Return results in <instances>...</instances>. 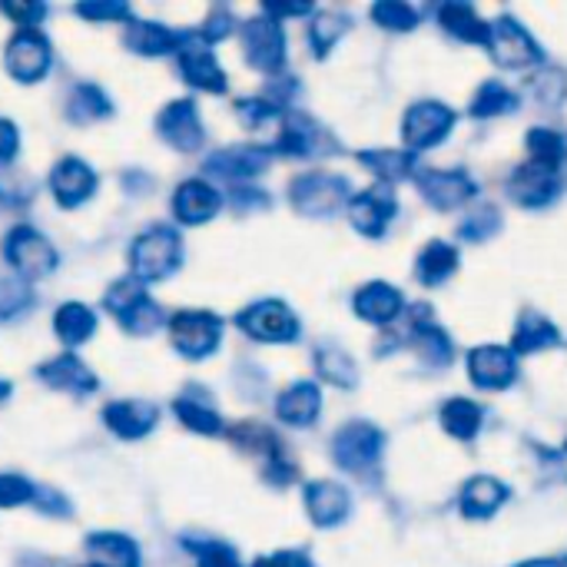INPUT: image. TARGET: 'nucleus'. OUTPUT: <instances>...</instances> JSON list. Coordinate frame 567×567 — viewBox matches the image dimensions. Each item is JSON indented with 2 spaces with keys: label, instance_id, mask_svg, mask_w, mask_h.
Returning <instances> with one entry per match:
<instances>
[{
  "label": "nucleus",
  "instance_id": "1",
  "mask_svg": "<svg viewBox=\"0 0 567 567\" xmlns=\"http://www.w3.org/2000/svg\"><path fill=\"white\" fill-rule=\"evenodd\" d=\"M179 266H183V239L166 223L146 226L130 246V272L143 286L169 279Z\"/></svg>",
  "mask_w": 567,
  "mask_h": 567
},
{
  "label": "nucleus",
  "instance_id": "2",
  "mask_svg": "<svg viewBox=\"0 0 567 567\" xmlns=\"http://www.w3.org/2000/svg\"><path fill=\"white\" fill-rule=\"evenodd\" d=\"M103 306L106 312L133 336H150L156 332L166 319H163V309L153 302V296L146 292V286L133 276H123L116 279L106 296H103Z\"/></svg>",
  "mask_w": 567,
  "mask_h": 567
},
{
  "label": "nucleus",
  "instance_id": "3",
  "mask_svg": "<svg viewBox=\"0 0 567 567\" xmlns=\"http://www.w3.org/2000/svg\"><path fill=\"white\" fill-rule=\"evenodd\" d=\"M166 332L173 349L183 359L203 362L223 346V319L209 309H179L166 319Z\"/></svg>",
  "mask_w": 567,
  "mask_h": 567
},
{
  "label": "nucleus",
  "instance_id": "4",
  "mask_svg": "<svg viewBox=\"0 0 567 567\" xmlns=\"http://www.w3.org/2000/svg\"><path fill=\"white\" fill-rule=\"evenodd\" d=\"M0 252H3V262H7V266L17 272V279H23V282H33V279L50 276V272L56 269V262H60L53 243H50L40 229L27 226V223L7 229Z\"/></svg>",
  "mask_w": 567,
  "mask_h": 567
},
{
  "label": "nucleus",
  "instance_id": "5",
  "mask_svg": "<svg viewBox=\"0 0 567 567\" xmlns=\"http://www.w3.org/2000/svg\"><path fill=\"white\" fill-rule=\"evenodd\" d=\"M349 179L329 169H309L289 183V203L306 216H332L342 206H349Z\"/></svg>",
  "mask_w": 567,
  "mask_h": 567
},
{
  "label": "nucleus",
  "instance_id": "6",
  "mask_svg": "<svg viewBox=\"0 0 567 567\" xmlns=\"http://www.w3.org/2000/svg\"><path fill=\"white\" fill-rule=\"evenodd\" d=\"M236 326L256 339V342H266V346H286V342H296L302 326H299V316L282 302V299H256L249 302L239 316H236Z\"/></svg>",
  "mask_w": 567,
  "mask_h": 567
},
{
  "label": "nucleus",
  "instance_id": "7",
  "mask_svg": "<svg viewBox=\"0 0 567 567\" xmlns=\"http://www.w3.org/2000/svg\"><path fill=\"white\" fill-rule=\"evenodd\" d=\"M3 66L17 83H40L53 66V47L43 30H13L3 47Z\"/></svg>",
  "mask_w": 567,
  "mask_h": 567
},
{
  "label": "nucleus",
  "instance_id": "8",
  "mask_svg": "<svg viewBox=\"0 0 567 567\" xmlns=\"http://www.w3.org/2000/svg\"><path fill=\"white\" fill-rule=\"evenodd\" d=\"M385 449V435L372 425V422H349L332 435V458L339 468L346 472H369L372 465H379Z\"/></svg>",
  "mask_w": 567,
  "mask_h": 567
},
{
  "label": "nucleus",
  "instance_id": "9",
  "mask_svg": "<svg viewBox=\"0 0 567 567\" xmlns=\"http://www.w3.org/2000/svg\"><path fill=\"white\" fill-rule=\"evenodd\" d=\"M239 37H243V50H246L249 66L262 70V73H276L286 63V30L279 20L259 13L239 27Z\"/></svg>",
  "mask_w": 567,
  "mask_h": 567
},
{
  "label": "nucleus",
  "instance_id": "10",
  "mask_svg": "<svg viewBox=\"0 0 567 567\" xmlns=\"http://www.w3.org/2000/svg\"><path fill=\"white\" fill-rule=\"evenodd\" d=\"M156 133L179 153H196L203 143H206V126H203V116H199V106L196 100L189 96H179V100H169L159 113H156Z\"/></svg>",
  "mask_w": 567,
  "mask_h": 567
},
{
  "label": "nucleus",
  "instance_id": "11",
  "mask_svg": "<svg viewBox=\"0 0 567 567\" xmlns=\"http://www.w3.org/2000/svg\"><path fill=\"white\" fill-rule=\"evenodd\" d=\"M455 126V110L439 103V100H422V103H412L405 110V120H402V136L409 143V153L415 150H432L439 146L449 130Z\"/></svg>",
  "mask_w": 567,
  "mask_h": 567
},
{
  "label": "nucleus",
  "instance_id": "12",
  "mask_svg": "<svg viewBox=\"0 0 567 567\" xmlns=\"http://www.w3.org/2000/svg\"><path fill=\"white\" fill-rule=\"evenodd\" d=\"M488 50L508 70H525V66H532V63L542 60V50H538L535 37L515 17H498L492 23V30H488Z\"/></svg>",
  "mask_w": 567,
  "mask_h": 567
},
{
  "label": "nucleus",
  "instance_id": "13",
  "mask_svg": "<svg viewBox=\"0 0 567 567\" xmlns=\"http://www.w3.org/2000/svg\"><path fill=\"white\" fill-rule=\"evenodd\" d=\"M100 419H103V425H106L116 439L136 442V439H146V435L159 425L163 412H159V405L150 402V399H116V402H106V405H103Z\"/></svg>",
  "mask_w": 567,
  "mask_h": 567
},
{
  "label": "nucleus",
  "instance_id": "14",
  "mask_svg": "<svg viewBox=\"0 0 567 567\" xmlns=\"http://www.w3.org/2000/svg\"><path fill=\"white\" fill-rule=\"evenodd\" d=\"M269 163H272V146L236 143V146H223L219 153H213L206 163V173L229 179V183H246V179H256L259 173H266Z\"/></svg>",
  "mask_w": 567,
  "mask_h": 567
},
{
  "label": "nucleus",
  "instance_id": "15",
  "mask_svg": "<svg viewBox=\"0 0 567 567\" xmlns=\"http://www.w3.org/2000/svg\"><path fill=\"white\" fill-rule=\"evenodd\" d=\"M47 183H50V193H53V199L63 206V209H76V206H83L93 193H96V173H93V166L86 163V159H80V156H63L53 169H50V176H47Z\"/></svg>",
  "mask_w": 567,
  "mask_h": 567
},
{
  "label": "nucleus",
  "instance_id": "16",
  "mask_svg": "<svg viewBox=\"0 0 567 567\" xmlns=\"http://www.w3.org/2000/svg\"><path fill=\"white\" fill-rule=\"evenodd\" d=\"M176 56H179V73L189 86H196L203 93H226L229 90V76H226L219 56L199 37H193Z\"/></svg>",
  "mask_w": 567,
  "mask_h": 567
},
{
  "label": "nucleus",
  "instance_id": "17",
  "mask_svg": "<svg viewBox=\"0 0 567 567\" xmlns=\"http://www.w3.org/2000/svg\"><path fill=\"white\" fill-rule=\"evenodd\" d=\"M193 37L196 33H186V30H176V27H166V23H153V20H136V17L123 30V43L136 56H169V53H179Z\"/></svg>",
  "mask_w": 567,
  "mask_h": 567
},
{
  "label": "nucleus",
  "instance_id": "18",
  "mask_svg": "<svg viewBox=\"0 0 567 567\" xmlns=\"http://www.w3.org/2000/svg\"><path fill=\"white\" fill-rule=\"evenodd\" d=\"M37 379H40L43 385H50V389H56V392H70V395H76V399L93 395V392L100 389L93 369H90L80 355H73V352H63V355H53V359L40 362V365H37Z\"/></svg>",
  "mask_w": 567,
  "mask_h": 567
},
{
  "label": "nucleus",
  "instance_id": "19",
  "mask_svg": "<svg viewBox=\"0 0 567 567\" xmlns=\"http://www.w3.org/2000/svg\"><path fill=\"white\" fill-rule=\"evenodd\" d=\"M223 193L213 186V183H206V179H183L179 186H176V193H173V216L179 219V223H186V226H203V223H209V219H216L219 216V209H223Z\"/></svg>",
  "mask_w": 567,
  "mask_h": 567
},
{
  "label": "nucleus",
  "instance_id": "20",
  "mask_svg": "<svg viewBox=\"0 0 567 567\" xmlns=\"http://www.w3.org/2000/svg\"><path fill=\"white\" fill-rule=\"evenodd\" d=\"M392 216H395V196L382 183L372 186V189H365V193H355L349 199V219L369 239H379L389 229Z\"/></svg>",
  "mask_w": 567,
  "mask_h": 567
},
{
  "label": "nucleus",
  "instance_id": "21",
  "mask_svg": "<svg viewBox=\"0 0 567 567\" xmlns=\"http://www.w3.org/2000/svg\"><path fill=\"white\" fill-rule=\"evenodd\" d=\"M302 502H306V512H309L312 525H319V528H336L352 512L349 488L339 485V482H329V478L309 482L306 492H302Z\"/></svg>",
  "mask_w": 567,
  "mask_h": 567
},
{
  "label": "nucleus",
  "instance_id": "22",
  "mask_svg": "<svg viewBox=\"0 0 567 567\" xmlns=\"http://www.w3.org/2000/svg\"><path fill=\"white\" fill-rule=\"evenodd\" d=\"M415 179L422 196L439 209H458L475 196V183L465 169H422Z\"/></svg>",
  "mask_w": 567,
  "mask_h": 567
},
{
  "label": "nucleus",
  "instance_id": "23",
  "mask_svg": "<svg viewBox=\"0 0 567 567\" xmlns=\"http://www.w3.org/2000/svg\"><path fill=\"white\" fill-rule=\"evenodd\" d=\"M468 372L478 389H508L518 375L515 352L505 346H478L468 352Z\"/></svg>",
  "mask_w": 567,
  "mask_h": 567
},
{
  "label": "nucleus",
  "instance_id": "24",
  "mask_svg": "<svg viewBox=\"0 0 567 567\" xmlns=\"http://www.w3.org/2000/svg\"><path fill=\"white\" fill-rule=\"evenodd\" d=\"M86 567H140L143 551L140 545L123 532H93L83 542Z\"/></svg>",
  "mask_w": 567,
  "mask_h": 567
},
{
  "label": "nucleus",
  "instance_id": "25",
  "mask_svg": "<svg viewBox=\"0 0 567 567\" xmlns=\"http://www.w3.org/2000/svg\"><path fill=\"white\" fill-rule=\"evenodd\" d=\"M561 193V179L555 169L542 166V163H522L515 173H512V196L515 203L528 206V209H538V206H548L555 196Z\"/></svg>",
  "mask_w": 567,
  "mask_h": 567
},
{
  "label": "nucleus",
  "instance_id": "26",
  "mask_svg": "<svg viewBox=\"0 0 567 567\" xmlns=\"http://www.w3.org/2000/svg\"><path fill=\"white\" fill-rule=\"evenodd\" d=\"M352 309L359 319L372 322V326H389L402 316L405 299L392 282H365L362 289H355L352 296Z\"/></svg>",
  "mask_w": 567,
  "mask_h": 567
},
{
  "label": "nucleus",
  "instance_id": "27",
  "mask_svg": "<svg viewBox=\"0 0 567 567\" xmlns=\"http://www.w3.org/2000/svg\"><path fill=\"white\" fill-rule=\"evenodd\" d=\"M319 412H322V392H319L316 382H306V379L302 382H292L276 399V419L282 425H292V429L316 425Z\"/></svg>",
  "mask_w": 567,
  "mask_h": 567
},
{
  "label": "nucleus",
  "instance_id": "28",
  "mask_svg": "<svg viewBox=\"0 0 567 567\" xmlns=\"http://www.w3.org/2000/svg\"><path fill=\"white\" fill-rule=\"evenodd\" d=\"M412 346L429 365H449L452 362V339L445 336V329H439V322H432L429 306L412 309Z\"/></svg>",
  "mask_w": 567,
  "mask_h": 567
},
{
  "label": "nucleus",
  "instance_id": "29",
  "mask_svg": "<svg viewBox=\"0 0 567 567\" xmlns=\"http://www.w3.org/2000/svg\"><path fill=\"white\" fill-rule=\"evenodd\" d=\"M106 116H113V100L100 83L83 80L70 90V96H66V120L70 123L83 126V123H100Z\"/></svg>",
  "mask_w": 567,
  "mask_h": 567
},
{
  "label": "nucleus",
  "instance_id": "30",
  "mask_svg": "<svg viewBox=\"0 0 567 567\" xmlns=\"http://www.w3.org/2000/svg\"><path fill=\"white\" fill-rule=\"evenodd\" d=\"M53 332L66 349H80L96 332V312L83 302H63L53 312Z\"/></svg>",
  "mask_w": 567,
  "mask_h": 567
},
{
  "label": "nucleus",
  "instance_id": "31",
  "mask_svg": "<svg viewBox=\"0 0 567 567\" xmlns=\"http://www.w3.org/2000/svg\"><path fill=\"white\" fill-rule=\"evenodd\" d=\"M508 498V485H502L492 475H475L462 488V512L468 518H492Z\"/></svg>",
  "mask_w": 567,
  "mask_h": 567
},
{
  "label": "nucleus",
  "instance_id": "32",
  "mask_svg": "<svg viewBox=\"0 0 567 567\" xmlns=\"http://www.w3.org/2000/svg\"><path fill=\"white\" fill-rule=\"evenodd\" d=\"M439 23H442L452 37L465 40V43H488L492 23L482 20L478 10H475L472 3H462V0L442 3V7H439Z\"/></svg>",
  "mask_w": 567,
  "mask_h": 567
},
{
  "label": "nucleus",
  "instance_id": "33",
  "mask_svg": "<svg viewBox=\"0 0 567 567\" xmlns=\"http://www.w3.org/2000/svg\"><path fill=\"white\" fill-rule=\"evenodd\" d=\"M319 140H322V130L302 116V113H292L286 116L276 143H272V153H282V156H312L319 150Z\"/></svg>",
  "mask_w": 567,
  "mask_h": 567
},
{
  "label": "nucleus",
  "instance_id": "34",
  "mask_svg": "<svg viewBox=\"0 0 567 567\" xmlns=\"http://www.w3.org/2000/svg\"><path fill=\"white\" fill-rule=\"evenodd\" d=\"M455 269H458V249L442 239H432L415 259V276L422 286H442Z\"/></svg>",
  "mask_w": 567,
  "mask_h": 567
},
{
  "label": "nucleus",
  "instance_id": "35",
  "mask_svg": "<svg viewBox=\"0 0 567 567\" xmlns=\"http://www.w3.org/2000/svg\"><path fill=\"white\" fill-rule=\"evenodd\" d=\"M561 332L555 329L551 319L538 316V312H525L515 326V339H512V352L518 355H528V352H538V349H551L558 346Z\"/></svg>",
  "mask_w": 567,
  "mask_h": 567
},
{
  "label": "nucleus",
  "instance_id": "36",
  "mask_svg": "<svg viewBox=\"0 0 567 567\" xmlns=\"http://www.w3.org/2000/svg\"><path fill=\"white\" fill-rule=\"evenodd\" d=\"M359 159H362V166H369L379 176L382 186L415 176V153H409V150H362Z\"/></svg>",
  "mask_w": 567,
  "mask_h": 567
},
{
  "label": "nucleus",
  "instance_id": "37",
  "mask_svg": "<svg viewBox=\"0 0 567 567\" xmlns=\"http://www.w3.org/2000/svg\"><path fill=\"white\" fill-rule=\"evenodd\" d=\"M173 412H176L179 425L189 429V432H196V435H223V432H226L223 415H219L209 402H203V399L179 395V399L173 402Z\"/></svg>",
  "mask_w": 567,
  "mask_h": 567
},
{
  "label": "nucleus",
  "instance_id": "38",
  "mask_svg": "<svg viewBox=\"0 0 567 567\" xmlns=\"http://www.w3.org/2000/svg\"><path fill=\"white\" fill-rule=\"evenodd\" d=\"M482 422H485V412L472 399H449L442 405V429L462 442H472L482 432Z\"/></svg>",
  "mask_w": 567,
  "mask_h": 567
},
{
  "label": "nucleus",
  "instance_id": "39",
  "mask_svg": "<svg viewBox=\"0 0 567 567\" xmlns=\"http://www.w3.org/2000/svg\"><path fill=\"white\" fill-rule=\"evenodd\" d=\"M316 372H319L326 382L339 385V389H352V385L359 382V365H355V359H352L346 349H339V346H322V349L316 352Z\"/></svg>",
  "mask_w": 567,
  "mask_h": 567
},
{
  "label": "nucleus",
  "instance_id": "40",
  "mask_svg": "<svg viewBox=\"0 0 567 567\" xmlns=\"http://www.w3.org/2000/svg\"><path fill=\"white\" fill-rule=\"evenodd\" d=\"M349 30V17L339 10H319L309 23V47L316 56H326Z\"/></svg>",
  "mask_w": 567,
  "mask_h": 567
},
{
  "label": "nucleus",
  "instance_id": "41",
  "mask_svg": "<svg viewBox=\"0 0 567 567\" xmlns=\"http://www.w3.org/2000/svg\"><path fill=\"white\" fill-rule=\"evenodd\" d=\"M518 106V93L502 80H485L472 96V116H502Z\"/></svg>",
  "mask_w": 567,
  "mask_h": 567
},
{
  "label": "nucleus",
  "instance_id": "42",
  "mask_svg": "<svg viewBox=\"0 0 567 567\" xmlns=\"http://www.w3.org/2000/svg\"><path fill=\"white\" fill-rule=\"evenodd\" d=\"M528 153H532V163H542L548 169H561V163L567 159V140L558 130H545V126H535L528 133Z\"/></svg>",
  "mask_w": 567,
  "mask_h": 567
},
{
  "label": "nucleus",
  "instance_id": "43",
  "mask_svg": "<svg viewBox=\"0 0 567 567\" xmlns=\"http://www.w3.org/2000/svg\"><path fill=\"white\" fill-rule=\"evenodd\" d=\"M183 548L193 555L196 567H243L239 551L219 538H183Z\"/></svg>",
  "mask_w": 567,
  "mask_h": 567
},
{
  "label": "nucleus",
  "instance_id": "44",
  "mask_svg": "<svg viewBox=\"0 0 567 567\" xmlns=\"http://www.w3.org/2000/svg\"><path fill=\"white\" fill-rule=\"evenodd\" d=\"M33 306H37V296L30 292V282H23L17 276L0 279V322H13L23 312H30Z\"/></svg>",
  "mask_w": 567,
  "mask_h": 567
},
{
  "label": "nucleus",
  "instance_id": "45",
  "mask_svg": "<svg viewBox=\"0 0 567 567\" xmlns=\"http://www.w3.org/2000/svg\"><path fill=\"white\" fill-rule=\"evenodd\" d=\"M372 20L385 30H412L419 27V10L402 0H379L372 7Z\"/></svg>",
  "mask_w": 567,
  "mask_h": 567
},
{
  "label": "nucleus",
  "instance_id": "46",
  "mask_svg": "<svg viewBox=\"0 0 567 567\" xmlns=\"http://www.w3.org/2000/svg\"><path fill=\"white\" fill-rule=\"evenodd\" d=\"M282 113V103L269 100V96H246V100H236V116L249 126V130H259L272 120H279Z\"/></svg>",
  "mask_w": 567,
  "mask_h": 567
},
{
  "label": "nucleus",
  "instance_id": "47",
  "mask_svg": "<svg viewBox=\"0 0 567 567\" xmlns=\"http://www.w3.org/2000/svg\"><path fill=\"white\" fill-rule=\"evenodd\" d=\"M0 10L17 23V30H40V23H43L47 13H50V7H47V3H37V0H30V3H23V0H7V3H0Z\"/></svg>",
  "mask_w": 567,
  "mask_h": 567
},
{
  "label": "nucleus",
  "instance_id": "48",
  "mask_svg": "<svg viewBox=\"0 0 567 567\" xmlns=\"http://www.w3.org/2000/svg\"><path fill=\"white\" fill-rule=\"evenodd\" d=\"M37 485L23 475H0V508H20V505H33Z\"/></svg>",
  "mask_w": 567,
  "mask_h": 567
},
{
  "label": "nucleus",
  "instance_id": "49",
  "mask_svg": "<svg viewBox=\"0 0 567 567\" xmlns=\"http://www.w3.org/2000/svg\"><path fill=\"white\" fill-rule=\"evenodd\" d=\"M73 13L83 20H126L130 3H123V0H86V3H76Z\"/></svg>",
  "mask_w": 567,
  "mask_h": 567
},
{
  "label": "nucleus",
  "instance_id": "50",
  "mask_svg": "<svg viewBox=\"0 0 567 567\" xmlns=\"http://www.w3.org/2000/svg\"><path fill=\"white\" fill-rule=\"evenodd\" d=\"M498 223H502L498 209H495V206H482V209H475V213L462 223V236H465V239H485V236H492V229H498Z\"/></svg>",
  "mask_w": 567,
  "mask_h": 567
},
{
  "label": "nucleus",
  "instance_id": "51",
  "mask_svg": "<svg viewBox=\"0 0 567 567\" xmlns=\"http://www.w3.org/2000/svg\"><path fill=\"white\" fill-rule=\"evenodd\" d=\"M535 93H538V100H545V103H558L567 93L565 73H561V70H545V73H538V76H535Z\"/></svg>",
  "mask_w": 567,
  "mask_h": 567
},
{
  "label": "nucleus",
  "instance_id": "52",
  "mask_svg": "<svg viewBox=\"0 0 567 567\" xmlns=\"http://www.w3.org/2000/svg\"><path fill=\"white\" fill-rule=\"evenodd\" d=\"M233 17L226 13V10H216V13H209L206 17V23H203V30H196V37L203 40V43H216V40H223V37H229L233 33Z\"/></svg>",
  "mask_w": 567,
  "mask_h": 567
},
{
  "label": "nucleus",
  "instance_id": "53",
  "mask_svg": "<svg viewBox=\"0 0 567 567\" xmlns=\"http://www.w3.org/2000/svg\"><path fill=\"white\" fill-rule=\"evenodd\" d=\"M33 505H37L43 515H56V518H66V515H70V502H66L60 492H50V488H37Z\"/></svg>",
  "mask_w": 567,
  "mask_h": 567
},
{
  "label": "nucleus",
  "instance_id": "54",
  "mask_svg": "<svg viewBox=\"0 0 567 567\" xmlns=\"http://www.w3.org/2000/svg\"><path fill=\"white\" fill-rule=\"evenodd\" d=\"M20 153V130L13 120L0 116V163H10Z\"/></svg>",
  "mask_w": 567,
  "mask_h": 567
},
{
  "label": "nucleus",
  "instance_id": "55",
  "mask_svg": "<svg viewBox=\"0 0 567 567\" xmlns=\"http://www.w3.org/2000/svg\"><path fill=\"white\" fill-rule=\"evenodd\" d=\"M252 567H312L306 551H276V555H262L256 558Z\"/></svg>",
  "mask_w": 567,
  "mask_h": 567
},
{
  "label": "nucleus",
  "instance_id": "56",
  "mask_svg": "<svg viewBox=\"0 0 567 567\" xmlns=\"http://www.w3.org/2000/svg\"><path fill=\"white\" fill-rule=\"evenodd\" d=\"M309 10H312L309 3H266V7H262V13L272 17V20H279V17H302V13H309Z\"/></svg>",
  "mask_w": 567,
  "mask_h": 567
},
{
  "label": "nucleus",
  "instance_id": "57",
  "mask_svg": "<svg viewBox=\"0 0 567 567\" xmlns=\"http://www.w3.org/2000/svg\"><path fill=\"white\" fill-rule=\"evenodd\" d=\"M518 567H567V561H555V558H538V561H525Z\"/></svg>",
  "mask_w": 567,
  "mask_h": 567
},
{
  "label": "nucleus",
  "instance_id": "58",
  "mask_svg": "<svg viewBox=\"0 0 567 567\" xmlns=\"http://www.w3.org/2000/svg\"><path fill=\"white\" fill-rule=\"evenodd\" d=\"M10 395H13V385H10L7 379H0V405H3V402H7Z\"/></svg>",
  "mask_w": 567,
  "mask_h": 567
}]
</instances>
